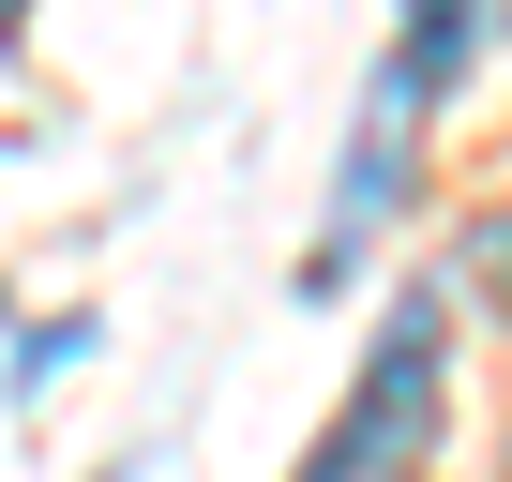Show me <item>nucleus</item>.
<instances>
[{
    "label": "nucleus",
    "mask_w": 512,
    "mask_h": 482,
    "mask_svg": "<svg viewBox=\"0 0 512 482\" xmlns=\"http://www.w3.org/2000/svg\"><path fill=\"white\" fill-rule=\"evenodd\" d=\"M437 392H452V302H437V287H407V302L377 317V347H362V377H347L332 437H317L287 482H407V467L437 452Z\"/></svg>",
    "instance_id": "f257e3e1"
},
{
    "label": "nucleus",
    "mask_w": 512,
    "mask_h": 482,
    "mask_svg": "<svg viewBox=\"0 0 512 482\" xmlns=\"http://www.w3.org/2000/svg\"><path fill=\"white\" fill-rule=\"evenodd\" d=\"M61 362H91V317H46V332L16 347V392H61Z\"/></svg>",
    "instance_id": "f03ea898"
},
{
    "label": "nucleus",
    "mask_w": 512,
    "mask_h": 482,
    "mask_svg": "<svg viewBox=\"0 0 512 482\" xmlns=\"http://www.w3.org/2000/svg\"><path fill=\"white\" fill-rule=\"evenodd\" d=\"M106 482H136V467H106Z\"/></svg>",
    "instance_id": "7ed1b4c3"
},
{
    "label": "nucleus",
    "mask_w": 512,
    "mask_h": 482,
    "mask_svg": "<svg viewBox=\"0 0 512 482\" xmlns=\"http://www.w3.org/2000/svg\"><path fill=\"white\" fill-rule=\"evenodd\" d=\"M497 482H512V467H497Z\"/></svg>",
    "instance_id": "20e7f679"
}]
</instances>
